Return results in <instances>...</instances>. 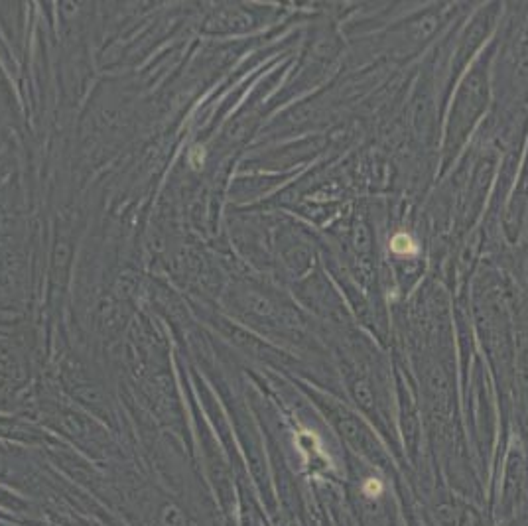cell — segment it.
Here are the masks:
<instances>
[{"label":"cell","mask_w":528,"mask_h":526,"mask_svg":"<svg viewBox=\"0 0 528 526\" xmlns=\"http://www.w3.org/2000/svg\"><path fill=\"white\" fill-rule=\"evenodd\" d=\"M162 525L164 526H185V521L181 513L174 507H166L162 513Z\"/></svg>","instance_id":"6da1fadb"}]
</instances>
